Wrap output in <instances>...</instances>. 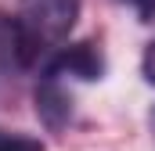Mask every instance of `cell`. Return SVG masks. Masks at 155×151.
<instances>
[{
	"instance_id": "4",
	"label": "cell",
	"mask_w": 155,
	"mask_h": 151,
	"mask_svg": "<svg viewBox=\"0 0 155 151\" xmlns=\"http://www.w3.org/2000/svg\"><path fill=\"white\" fill-rule=\"evenodd\" d=\"M22 69H25V61H22V47H18L15 22L0 14V86H7Z\"/></svg>"
},
{
	"instance_id": "7",
	"label": "cell",
	"mask_w": 155,
	"mask_h": 151,
	"mask_svg": "<svg viewBox=\"0 0 155 151\" xmlns=\"http://www.w3.org/2000/svg\"><path fill=\"white\" fill-rule=\"evenodd\" d=\"M123 4H130V7L141 14V22H152L155 18V0H123Z\"/></svg>"
},
{
	"instance_id": "3",
	"label": "cell",
	"mask_w": 155,
	"mask_h": 151,
	"mask_svg": "<svg viewBox=\"0 0 155 151\" xmlns=\"http://www.w3.org/2000/svg\"><path fill=\"white\" fill-rule=\"evenodd\" d=\"M36 115L47 122V130H61L72 119V97H69V90L61 86L58 76L43 72V79L36 86Z\"/></svg>"
},
{
	"instance_id": "2",
	"label": "cell",
	"mask_w": 155,
	"mask_h": 151,
	"mask_svg": "<svg viewBox=\"0 0 155 151\" xmlns=\"http://www.w3.org/2000/svg\"><path fill=\"white\" fill-rule=\"evenodd\" d=\"M47 76H76V79H101L105 72V61H101V50L94 43H76V47H61L51 61H47Z\"/></svg>"
},
{
	"instance_id": "5",
	"label": "cell",
	"mask_w": 155,
	"mask_h": 151,
	"mask_svg": "<svg viewBox=\"0 0 155 151\" xmlns=\"http://www.w3.org/2000/svg\"><path fill=\"white\" fill-rule=\"evenodd\" d=\"M0 151H43L36 137L29 133H18V130H4L0 126Z\"/></svg>"
},
{
	"instance_id": "1",
	"label": "cell",
	"mask_w": 155,
	"mask_h": 151,
	"mask_svg": "<svg viewBox=\"0 0 155 151\" xmlns=\"http://www.w3.org/2000/svg\"><path fill=\"white\" fill-rule=\"evenodd\" d=\"M79 18V0H18L15 11V33L22 47L25 69L36 65L40 58L61 50V43L76 29Z\"/></svg>"
},
{
	"instance_id": "6",
	"label": "cell",
	"mask_w": 155,
	"mask_h": 151,
	"mask_svg": "<svg viewBox=\"0 0 155 151\" xmlns=\"http://www.w3.org/2000/svg\"><path fill=\"white\" fill-rule=\"evenodd\" d=\"M141 69H144V79L155 86V40L148 43V50H144V58H141Z\"/></svg>"
}]
</instances>
